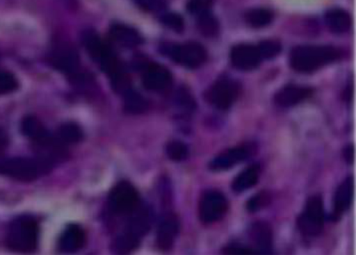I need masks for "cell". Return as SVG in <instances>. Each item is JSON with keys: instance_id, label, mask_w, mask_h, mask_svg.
<instances>
[{"instance_id": "6", "label": "cell", "mask_w": 356, "mask_h": 255, "mask_svg": "<svg viewBox=\"0 0 356 255\" xmlns=\"http://www.w3.org/2000/svg\"><path fill=\"white\" fill-rule=\"evenodd\" d=\"M140 205L136 188L129 182L117 183L108 196V206L117 215H130Z\"/></svg>"}, {"instance_id": "3", "label": "cell", "mask_w": 356, "mask_h": 255, "mask_svg": "<svg viewBox=\"0 0 356 255\" xmlns=\"http://www.w3.org/2000/svg\"><path fill=\"white\" fill-rule=\"evenodd\" d=\"M38 226L36 220L28 215L15 218L9 224L6 233L8 247L18 252L33 250L38 244Z\"/></svg>"}, {"instance_id": "5", "label": "cell", "mask_w": 356, "mask_h": 255, "mask_svg": "<svg viewBox=\"0 0 356 255\" xmlns=\"http://www.w3.org/2000/svg\"><path fill=\"white\" fill-rule=\"evenodd\" d=\"M162 51L175 63L190 69L200 67L207 57L204 46L194 41L164 46Z\"/></svg>"}, {"instance_id": "11", "label": "cell", "mask_w": 356, "mask_h": 255, "mask_svg": "<svg viewBox=\"0 0 356 255\" xmlns=\"http://www.w3.org/2000/svg\"><path fill=\"white\" fill-rule=\"evenodd\" d=\"M230 58L234 67L242 71H250L256 69L259 65L261 59L257 47L246 43L238 44L233 47Z\"/></svg>"}, {"instance_id": "28", "label": "cell", "mask_w": 356, "mask_h": 255, "mask_svg": "<svg viewBox=\"0 0 356 255\" xmlns=\"http://www.w3.org/2000/svg\"><path fill=\"white\" fill-rule=\"evenodd\" d=\"M257 49L261 58L270 59L280 53L282 45L277 40H265L259 42Z\"/></svg>"}, {"instance_id": "32", "label": "cell", "mask_w": 356, "mask_h": 255, "mask_svg": "<svg viewBox=\"0 0 356 255\" xmlns=\"http://www.w3.org/2000/svg\"><path fill=\"white\" fill-rule=\"evenodd\" d=\"M162 22L168 28L177 32H180L184 28V22L181 17L175 13H167L162 16Z\"/></svg>"}, {"instance_id": "30", "label": "cell", "mask_w": 356, "mask_h": 255, "mask_svg": "<svg viewBox=\"0 0 356 255\" xmlns=\"http://www.w3.org/2000/svg\"><path fill=\"white\" fill-rule=\"evenodd\" d=\"M166 154L168 158L174 161L185 160L188 155L186 145L180 141H172L166 147Z\"/></svg>"}, {"instance_id": "26", "label": "cell", "mask_w": 356, "mask_h": 255, "mask_svg": "<svg viewBox=\"0 0 356 255\" xmlns=\"http://www.w3.org/2000/svg\"><path fill=\"white\" fill-rule=\"evenodd\" d=\"M22 131L24 135L33 141L44 135L48 131L36 117L27 116L22 120Z\"/></svg>"}, {"instance_id": "10", "label": "cell", "mask_w": 356, "mask_h": 255, "mask_svg": "<svg viewBox=\"0 0 356 255\" xmlns=\"http://www.w3.org/2000/svg\"><path fill=\"white\" fill-rule=\"evenodd\" d=\"M50 61L55 69L67 74L76 73L79 66L77 52L74 48L65 44H60L53 49Z\"/></svg>"}, {"instance_id": "33", "label": "cell", "mask_w": 356, "mask_h": 255, "mask_svg": "<svg viewBox=\"0 0 356 255\" xmlns=\"http://www.w3.org/2000/svg\"><path fill=\"white\" fill-rule=\"evenodd\" d=\"M214 0H189L188 9L193 14L197 15L201 13L209 10Z\"/></svg>"}, {"instance_id": "7", "label": "cell", "mask_w": 356, "mask_h": 255, "mask_svg": "<svg viewBox=\"0 0 356 255\" xmlns=\"http://www.w3.org/2000/svg\"><path fill=\"white\" fill-rule=\"evenodd\" d=\"M228 209L227 199L217 190L205 192L199 203V216L201 221L211 224L222 219Z\"/></svg>"}, {"instance_id": "25", "label": "cell", "mask_w": 356, "mask_h": 255, "mask_svg": "<svg viewBox=\"0 0 356 255\" xmlns=\"http://www.w3.org/2000/svg\"><path fill=\"white\" fill-rule=\"evenodd\" d=\"M56 137L65 145L79 142L83 136L81 128L74 123L62 124L58 129Z\"/></svg>"}, {"instance_id": "17", "label": "cell", "mask_w": 356, "mask_h": 255, "mask_svg": "<svg viewBox=\"0 0 356 255\" xmlns=\"http://www.w3.org/2000/svg\"><path fill=\"white\" fill-rule=\"evenodd\" d=\"M325 22L328 29L335 34L346 33L352 24L350 13L339 8L328 10L325 15Z\"/></svg>"}, {"instance_id": "34", "label": "cell", "mask_w": 356, "mask_h": 255, "mask_svg": "<svg viewBox=\"0 0 356 255\" xmlns=\"http://www.w3.org/2000/svg\"><path fill=\"white\" fill-rule=\"evenodd\" d=\"M143 9L149 12L163 10L167 5V0H134Z\"/></svg>"}, {"instance_id": "36", "label": "cell", "mask_w": 356, "mask_h": 255, "mask_svg": "<svg viewBox=\"0 0 356 255\" xmlns=\"http://www.w3.org/2000/svg\"><path fill=\"white\" fill-rule=\"evenodd\" d=\"M343 156L344 160L348 164H352L354 162V146L353 145H348L345 147L343 150Z\"/></svg>"}, {"instance_id": "9", "label": "cell", "mask_w": 356, "mask_h": 255, "mask_svg": "<svg viewBox=\"0 0 356 255\" xmlns=\"http://www.w3.org/2000/svg\"><path fill=\"white\" fill-rule=\"evenodd\" d=\"M255 150L256 147L252 143L231 148L215 157L210 163V168L213 171L228 170L250 158Z\"/></svg>"}, {"instance_id": "1", "label": "cell", "mask_w": 356, "mask_h": 255, "mask_svg": "<svg viewBox=\"0 0 356 255\" xmlns=\"http://www.w3.org/2000/svg\"><path fill=\"white\" fill-rule=\"evenodd\" d=\"M339 56V51L332 46L301 45L291 50L289 63L297 72L309 73L335 61Z\"/></svg>"}, {"instance_id": "15", "label": "cell", "mask_w": 356, "mask_h": 255, "mask_svg": "<svg viewBox=\"0 0 356 255\" xmlns=\"http://www.w3.org/2000/svg\"><path fill=\"white\" fill-rule=\"evenodd\" d=\"M249 234L258 254H271L273 234L270 227L267 223H254L250 229Z\"/></svg>"}, {"instance_id": "14", "label": "cell", "mask_w": 356, "mask_h": 255, "mask_svg": "<svg viewBox=\"0 0 356 255\" xmlns=\"http://www.w3.org/2000/svg\"><path fill=\"white\" fill-rule=\"evenodd\" d=\"M354 194V179L347 177L338 187L334 197V208L332 220L337 221L350 207Z\"/></svg>"}, {"instance_id": "31", "label": "cell", "mask_w": 356, "mask_h": 255, "mask_svg": "<svg viewBox=\"0 0 356 255\" xmlns=\"http://www.w3.org/2000/svg\"><path fill=\"white\" fill-rule=\"evenodd\" d=\"M17 87V81L12 73L0 69V94L12 92Z\"/></svg>"}, {"instance_id": "29", "label": "cell", "mask_w": 356, "mask_h": 255, "mask_svg": "<svg viewBox=\"0 0 356 255\" xmlns=\"http://www.w3.org/2000/svg\"><path fill=\"white\" fill-rule=\"evenodd\" d=\"M271 201L267 191H261L251 197L246 203V208L250 213L259 211L268 206Z\"/></svg>"}, {"instance_id": "16", "label": "cell", "mask_w": 356, "mask_h": 255, "mask_svg": "<svg viewBox=\"0 0 356 255\" xmlns=\"http://www.w3.org/2000/svg\"><path fill=\"white\" fill-rule=\"evenodd\" d=\"M86 240L83 230L77 224L68 225L62 233L59 240V249L65 252H71L81 249Z\"/></svg>"}, {"instance_id": "23", "label": "cell", "mask_w": 356, "mask_h": 255, "mask_svg": "<svg viewBox=\"0 0 356 255\" xmlns=\"http://www.w3.org/2000/svg\"><path fill=\"white\" fill-rule=\"evenodd\" d=\"M196 16L198 28L202 35L209 38L218 35L220 29L219 22L210 10L204 11Z\"/></svg>"}, {"instance_id": "35", "label": "cell", "mask_w": 356, "mask_h": 255, "mask_svg": "<svg viewBox=\"0 0 356 255\" xmlns=\"http://www.w3.org/2000/svg\"><path fill=\"white\" fill-rule=\"evenodd\" d=\"M225 254H258L254 248L241 245H229L223 249Z\"/></svg>"}, {"instance_id": "2", "label": "cell", "mask_w": 356, "mask_h": 255, "mask_svg": "<svg viewBox=\"0 0 356 255\" xmlns=\"http://www.w3.org/2000/svg\"><path fill=\"white\" fill-rule=\"evenodd\" d=\"M53 165L38 156L0 158V174L19 181H30L49 172Z\"/></svg>"}, {"instance_id": "21", "label": "cell", "mask_w": 356, "mask_h": 255, "mask_svg": "<svg viewBox=\"0 0 356 255\" xmlns=\"http://www.w3.org/2000/svg\"><path fill=\"white\" fill-rule=\"evenodd\" d=\"M260 174V166L252 165L241 172L234 179L232 188L236 192H242L257 184Z\"/></svg>"}, {"instance_id": "27", "label": "cell", "mask_w": 356, "mask_h": 255, "mask_svg": "<svg viewBox=\"0 0 356 255\" xmlns=\"http://www.w3.org/2000/svg\"><path fill=\"white\" fill-rule=\"evenodd\" d=\"M139 242L140 239L138 238L125 231L116 238L115 247L120 252L126 253L136 248Z\"/></svg>"}, {"instance_id": "19", "label": "cell", "mask_w": 356, "mask_h": 255, "mask_svg": "<svg viewBox=\"0 0 356 255\" xmlns=\"http://www.w3.org/2000/svg\"><path fill=\"white\" fill-rule=\"evenodd\" d=\"M179 229L177 220L173 216H168L160 224L157 235L156 242L158 247L163 249H169L173 245Z\"/></svg>"}, {"instance_id": "22", "label": "cell", "mask_w": 356, "mask_h": 255, "mask_svg": "<svg viewBox=\"0 0 356 255\" xmlns=\"http://www.w3.org/2000/svg\"><path fill=\"white\" fill-rule=\"evenodd\" d=\"M245 22L251 27L260 28L270 24L273 20L270 10L264 8H254L248 10L245 14Z\"/></svg>"}, {"instance_id": "4", "label": "cell", "mask_w": 356, "mask_h": 255, "mask_svg": "<svg viewBox=\"0 0 356 255\" xmlns=\"http://www.w3.org/2000/svg\"><path fill=\"white\" fill-rule=\"evenodd\" d=\"M324 206L321 195L311 196L307 201L303 211L297 219L300 232L309 237L320 235L324 227Z\"/></svg>"}, {"instance_id": "8", "label": "cell", "mask_w": 356, "mask_h": 255, "mask_svg": "<svg viewBox=\"0 0 356 255\" xmlns=\"http://www.w3.org/2000/svg\"><path fill=\"white\" fill-rule=\"evenodd\" d=\"M240 92L238 82L229 78L218 80L209 92L211 104L219 110L229 108L236 101Z\"/></svg>"}, {"instance_id": "13", "label": "cell", "mask_w": 356, "mask_h": 255, "mask_svg": "<svg viewBox=\"0 0 356 255\" xmlns=\"http://www.w3.org/2000/svg\"><path fill=\"white\" fill-rule=\"evenodd\" d=\"M312 94V89L307 86L290 84L280 88L275 94V103L287 108L298 104Z\"/></svg>"}, {"instance_id": "37", "label": "cell", "mask_w": 356, "mask_h": 255, "mask_svg": "<svg viewBox=\"0 0 356 255\" xmlns=\"http://www.w3.org/2000/svg\"><path fill=\"white\" fill-rule=\"evenodd\" d=\"M9 142V138L6 131L0 128V151L4 150Z\"/></svg>"}, {"instance_id": "24", "label": "cell", "mask_w": 356, "mask_h": 255, "mask_svg": "<svg viewBox=\"0 0 356 255\" xmlns=\"http://www.w3.org/2000/svg\"><path fill=\"white\" fill-rule=\"evenodd\" d=\"M124 107L127 112L131 114L143 113L147 108L146 99L138 92L130 88L123 94Z\"/></svg>"}, {"instance_id": "18", "label": "cell", "mask_w": 356, "mask_h": 255, "mask_svg": "<svg viewBox=\"0 0 356 255\" xmlns=\"http://www.w3.org/2000/svg\"><path fill=\"white\" fill-rule=\"evenodd\" d=\"M109 33L113 40L126 47L138 46L143 41L142 36L137 30L125 24H113Z\"/></svg>"}, {"instance_id": "20", "label": "cell", "mask_w": 356, "mask_h": 255, "mask_svg": "<svg viewBox=\"0 0 356 255\" xmlns=\"http://www.w3.org/2000/svg\"><path fill=\"white\" fill-rule=\"evenodd\" d=\"M130 215L125 231L140 239L149 229L150 215L149 211L145 206H142L140 204Z\"/></svg>"}, {"instance_id": "12", "label": "cell", "mask_w": 356, "mask_h": 255, "mask_svg": "<svg viewBox=\"0 0 356 255\" xmlns=\"http://www.w3.org/2000/svg\"><path fill=\"white\" fill-rule=\"evenodd\" d=\"M172 81L170 72L165 67L157 63L147 65L142 76L143 86L152 91H161L168 88Z\"/></svg>"}]
</instances>
